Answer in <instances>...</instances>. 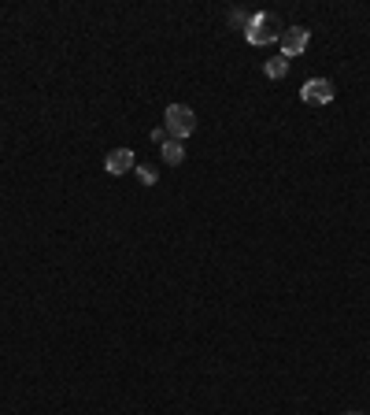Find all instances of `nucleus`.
<instances>
[{
  "label": "nucleus",
  "instance_id": "10",
  "mask_svg": "<svg viewBox=\"0 0 370 415\" xmlns=\"http://www.w3.org/2000/svg\"><path fill=\"white\" fill-rule=\"evenodd\" d=\"M152 141H156L159 148H163L167 141H171V134H167V126H156V130H152Z\"/></svg>",
  "mask_w": 370,
  "mask_h": 415
},
{
  "label": "nucleus",
  "instance_id": "2",
  "mask_svg": "<svg viewBox=\"0 0 370 415\" xmlns=\"http://www.w3.org/2000/svg\"><path fill=\"white\" fill-rule=\"evenodd\" d=\"M245 37H248L252 45L263 48V45H274L278 37H282V30H278V19H274V15L256 12V15H252V23H248V30H245Z\"/></svg>",
  "mask_w": 370,
  "mask_h": 415
},
{
  "label": "nucleus",
  "instance_id": "9",
  "mask_svg": "<svg viewBox=\"0 0 370 415\" xmlns=\"http://www.w3.org/2000/svg\"><path fill=\"white\" fill-rule=\"evenodd\" d=\"M229 23H234L237 30H248V23H252V15H245V12H234V15H229Z\"/></svg>",
  "mask_w": 370,
  "mask_h": 415
},
{
  "label": "nucleus",
  "instance_id": "1",
  "mask_svg": "<svg viewBox=\"0 0 370 415\" xmlns=\"http://www.w3.org/2000/svg\"><path fill=\"white\" fill-rule=\"evenodd\" d=\"M163 126H167V134H171L174 141H185V137L196 130V112L185 108V104H171L163 112Z\"/></svg>",
  "mask_w": 370,
  "mask_h": 415
},
{
  "label": "nucleus",
  "instance_id": "7",
  "mask_svg": "<svg viewBox=\"0 0 370 415\" xmlns=\"http://www.w3.org/2000/svg\"><path fill=\"white\" fill-rule=\"evenodd\" d=\"M263 74H267V78H274V82H278V78H285V74H289V59H285V56L267 59V63H263Z\"/></svg>",
  "mask_w": 370,
  "mask_h": 415
},
{
  "label": "nucleus",
  "instance_id": "8",
  "mask_svg": "<svg viewBox=\"0 0 370 415\" xmlns=\"http://www.w3.org/2000/svg\"><path fill=\"white\" fill-rule=\"evenodd\" d=\"M137 178H141V185H156V174H152V167H134Z\"/></svg>",
  "mask_w": 370,
  "mask_h": 415
},
{
  "label": "nucleus",
  "instance_id": "11",
  "mask_svg": "<svg viewBox=\"0 0 370 415\" xmlns=\"http://www.w3.org/2000/svg\"><path fill=\"white\" fill-rule=\"evenodd\" d=\"M345 415H363V412H345Z\"/></svg>",
  "mask_w": 370,
  "mask_h": 415
},
{
  "label": "nucleus",
  "instance_id": "4",
  "mask_svg": "<svg viewBox=\"0 0 370 415\" xmlns=\"http://www.w3.org/2000/svg\"><path fill=\"white\" fill-rule=\"evenodd\" d=\"M307 41H311V34H307L304 26H289V30H282V37H278V45H282V56L289 59V56H300L307 48Z\"/></svg>",
  "mask_w": 370,
  "mask_h": 415
},
{
  "label": "nucleus",
  "instance_id": "5",
  "mask_svg": "<svg viewBox=\"0 0 370 415\" xmlns=\"http://www.w3.org/2000/svg\"><path fill=\"white\" fill-rule=\"evenodd\" d=\"M137 167V160H134V152L130 148H112L107 152V160H104V171L107 174H130Z\"/></svg>",
  "mask_w": 370,
  "mask_h": 415
},
{
  "label": "nucleus",
  "instance_id": "6",
  "mask_svg": "<svg viewBox=\"0 0 370 415\" xmlns=\"http://www.w3.org/2000/svg\"><path fill=\"white\" fill-rule=\"evenodd\" d=\"M159 152H163V160L171 163V167H178V163L185 160V141H174V137H171V141L159 148Z\"/></svg>",
  "mask_w": 370,
  "mask_h": 415
},
{
  "label": "nucleus",
  "instance_id": "3",
  "mask_svg": "<svg viewBox=\"0 0 370 415\" xmlns=\"http://www.w3.org/2000/svg\"><path fill=\"white\" fill-rule=\"evenodd\" d=\"M333 82H326V78H311V82H304V89H300V101L304 104H329L333 101Z\"/></svg>",
  "mask_w": 370,
  "mask_h": 415
}]
</instances>
